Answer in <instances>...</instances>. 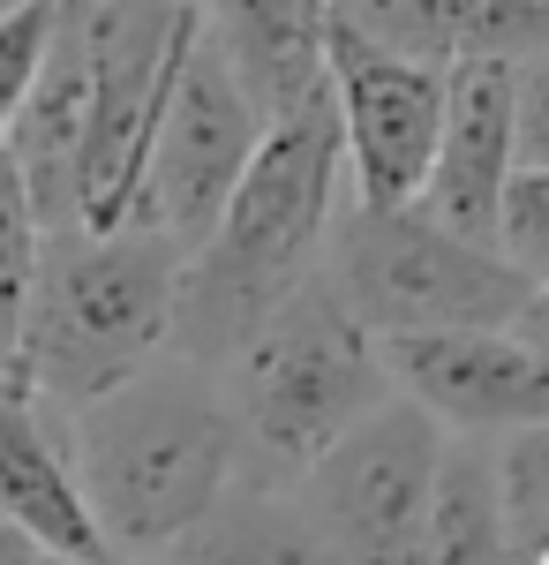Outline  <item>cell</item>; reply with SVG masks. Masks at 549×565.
Returning <instances> with one entry per match:
<instances>
[{
  "label": "cell",
  "instance_id": "obj_1",
  "mask_svg": "<svg viewBox=\"0 0 549 565\" xmlns=\"http://www.w3.org/2000/svg\"><path fill=\"white\" fill-rule=\"evenodd\" d=\"M346 212V167H338V121L332 90L316 84L294 114L263 121L249 174L234 181L226 212L181 264L173 302V354L212 370L249 340L294 287L324 271L332 226Z\"/></svg>",
  "mask_w": 549,
  "mask_h": 565
},
{
  "label": "cell",
  "instance_id": "obj_2",
  "mask_svg": "<svg viewBox=\"0 0 549 565\" xmlns=\"http://www.w3.org/2000/svg\"><path fill=\"white\" fill-rule=\"evenodd\" d=\"M68 468L106 558H166L234 490V415L212 370L159 354L128 385L61 415Z\"/></svg>",
  "mask_w": 549,
  "mask_h": 565
},
{
  "label": "cell",
  "instance_id": "obj_3",
  "mask_svg": "<svg viewBox=\"0 0 549 565\" xmlns=\"http://www.w3.org/2000/svg\"><path fill=\"white\" fill-rule=\"evenodd\" d=\"M181 264L189 249H173L151 226L45 234L39 287L8 340V377L53 415L128 385L173 348Z\"/></svg>",
  "mask_w": 549,
  "mask_h": 565
},
{
  "label": "cell",
  "instance_id": "obj_4",
  "mask_svg": "<svg viewBox=\"0 0 549 565\" xmlns=\"http://www.w3.org/2000/svg\"><path fill=\"white\" fill-rule=\"evenodd\" d=\"M218 392L234 415V482L256 490H294L354 423L399 399L384 340L362 332V317L338 302L324 271L218 362Z\"/></svg>",
  "mask_w": 549,
  "mask_h": 565
},
{
  "label": "cell",
  "instance_id": "obj_5",
  "mask_svg": "<svg viewBox=\"0 0 549 565\" xmlns=\"http://www.w3.org/2000/svg\"><path fill=\"white\" fill-rule=\"evenodd\" d=\"M324 279L362 317L369 340H429V332H505L527 309V279L489 242H460L437 218L407 212H338Z\"/></svg>",
  "mask_w": 549,
  "mask_h": 565
},
{
  "label": "cell",
  "instance_id": "obj_6",
  "mask_svg": "<svg viewBox=\"0 0 549 565\" xmlns=\"http://www.w3.org/2000/svg\"><path fill=\"white\" fill-rule=\"evenodd\" d=\"M84 45V167H76V234L128 226L136 174L159 129L173 68L196 39V0H61Z\"/></svg>",
  "mask_w": 549,
  "mask_h": 565
},
{
  "label": "cell",
  "instance_id": "obj_7",
  "mask_svg": "<svg viewBox=\"0 0 549 565\" xmlns=\"http://www.w3.org/2000/svg\"><path fill=\"white\" fill-rule=\"evenodd\" d=\"M256 143H263V114L249 106V90L226 76V61L212 53L204 23H196V39L173 68L166 106H159L151 151H143L128 226H151L173 249H196L212 234V218L226 212L234 181L249 174Z\"/></svg>",
  "mask_w": 549,
  "mask_h": 565
},
{
  "label": "cell",
  "instance_id": "obj_8",
  "mask_svg": "<svg viewBox=\"0 0 549 565\" xmlns=\"http://www.w3.org/2000/svg\"><path fill=\"white\" fill-rule=\"evenodd\" d=\"M437 460H444V430L422 407L384 399L369 423H354L294 482V498L309 505V521L324 527L338 565H415Z\"/></svg>",
  "mask_w": 549,
  "mask_h": 565
},
{
  "label": "cell",
  "instance_id": "obj_9",
  "mask_svg": "<svg viewBox=\"0 0 549 565\" xmlns=\"http://www.w3.org/2000/svg\"><path fill=\"white\" fill-rule=\"evenodd\" d=\"M324 90L338 121V167L354 212H407L429 181V151L444 129V76L391 61L377 45L324 23Z\"/></svg>",
  "mask_w": 549,
  "mask_h": 565
},
{
  "label": "cell",
  "instance_id": "obj_10",
  "mask_svg": "<svg viewBox=\"0 0 549 565\" xmlns=\"http://www.w3.org/2000/svg\"><path fill=\"white\" fill-rule=\"evenodd\" d=\"M384 370L407 407H422L444 437L505 445L519 430H549V362L519 332H429L384 340Z\"/></svg>",
  "mask_w": 549,
  "mask_h": 565
},
{
  "label": "cell",
  "instance_id": "obj_11",
  "mask_svg": "<svg viewBox=\"0 0 549 565\" xmlns=\"http://www.w3.org/2000/svg\"><path fill=\"white\" fill-rule=\"evenodd\" d=\"M512 61H466L444 76V129L429 151V181L415 196V212L437 218L460 242H489L497 226V196H505L519 143H512Z\"/></svg>",
  "mask_w": 549,
  "mask_h": 565
},
{
  "label": "cell",
  "instance_id": "obj_12",
  "mask_svg": "<svg viewBox=\"0 0 549 565\" xmlns=\"http://www.w3.org/2000/svg\"><path fill=\"white\" fill-rule=\"evenodd\" d=\"M332 23L346 39L437 68V76H452L466 61L519 68L549 53V0H332Z\"/></svg>",
  "mask_w": 549,
  "mask_h": 565
},
{
  "label": "cell",
  "instance_id": "obj_13",
  "mask_svg": "<svg viewBox=\"0 0 549 565\" xmlns=\"http://www.w3.org/2000/svg\"><path fill=\"white\" fill-rule=\"evenodd\" d=\"M0 527L53 565H114L84 513L61 415L39 407L8 370H0Z\"/></svg>",
  "mask_w": 549,
  "mask_h": 565
},
{
  "label": "cell",
  "instance_id": "obj_14",
  "mask_svg": "<svg viewBox=\"0 0 549 565\" xmlns=\"http://www.w3.org/2000/svg\"><path fill=\"white\" fill-rule=\"evenodd\" d=\"M196 23L226 76L249 90L263 121L294 114L309 90L324 84V23L332 0H196Z\"/></svg>",
  "mask_w": 549,
  "mask_h": 565
},
{
  "label": "cell",
  "instance_id": "obj_15",
  "mask_svg": "<svg viewBox=\"0 0 549 565\" xmlns=\"http://www.w3.org/2000/svg\"><path fill=\"white\" fill-rule=\"evenodd\" d=\"M159 565H338V551L324 543V527L309 521L294 490L234 482Z\"/></svg>",
  "mask_w": 549,
  "mask_h": 565
},
{
  "label": "cell",
  "instance_id": "obj_16",
  "mask_svg": "<svg viewBox=\"0 0 549 565\" xmlns=\"http://www.w3.org/2000/svg\"><path fill=\"white\" fill-rule=\"evenodd\" d=\"M415 565H519L505 535V498H497V445L444 437Z\"/></svg>",
  "mask_w": 549,
  "mask_h": 565
},
{
  "label": "cell",
  "instance_id": "obj_17",
  "mask_svg": "<svg viewBox=\"0 0 549 565\" xmlns=\"http://www.w3.org/2000/svg\"><path fill=\"white\" fill-rule=\"evenodd\" d=\"M39 257H45V218L31 204L23 174L8 167V151H0V362H8V340H15L23 302L39 287Z\"/></svg>",
  "mask_w": 549,
  "mask_h": 565
},
{
  "label": "cell",
  "instance_id": "obj_18",
  "mask_svg": "<svg viewBox=\"0 0 549 565\" xmlns=\"http://www.w3.org/2000/svg\"><path fill=\"white\" fill-rule=\"evenodd\" d=\"M497 498H505V535L519 565L549 543V430H519L497 445Z\"/></svg>",
  "mask_w": 549,
  "mask_h": 565
},
{
  "label": "cell",
  "instance_id": "obj_19",
  "mask_svg": "<svg viewBox=\"0 0 549 565\" xmlns=\"http://www.w3.org/2000/svg\"><path fill=\"white\" fill-rule=\"evenodd\" d=\"M489 249H497L527 287H549V167H512L505 196H497Z\"/></svg>",
  "mask_w": 549,
  "mask_h": 565
},
{
  "label": "cell",
  "instance_id": "obj_20",
  "mask_svg": "<svg viewBox=\"0 0 549 565\" xmlns=\"http://www.w3.org/2000/svg\"><path fill=\"white\" fill-rule=\"evenodd\" d=\"M45 39H53V0H15V8L0 15V143H8L15 106H23V90L39 76Z\"/></svg>",
  "mask_w": 549,
  "mask_h": 565
},
{
  "label": "cell",
  "instance_id": "obj_21",
  "mask_svg": "<svg viewBox=\"0 0 549 565\" xmlns=\"http://www.w3.org/2000/svg\"><path fill=\"white\" fill-rule=\"evenodd\" d=\"M512 143H519V167H549V53L519 61V84H512Z\"/></svg>",
  "mask_w": 549,
  "mask_h": 565
},
{
  "label": "cell",
  "instance_id": "obj_22",
  "mask_svg": "<svg viewBox=\"0 0 549 565\" xmlns=\"http://www.w3.org/2000/svg\"><path fill=\"white\" fill-rule=\"evenodd\" d=\"M512 332H519V340L549 362V287H535V295H527V309H519V324H512Z\"/></svg>",
  "mask_w": 549,
  "mask_h": 565
},
{
  "label": "cell",
  "instance_id": "obj_23",
  "mask_svg": "<svg viewBox=\"0 0 549 565\" xmlns=\"http://www.w3.org/2000/svg\"><path fill=\"white\" fill-rule=\"evenodd\" d=\"M0 565H39V551H31L23 535H8V527H0Z\"/></svg>",
  "mask_w": 549,
  "mask_h": 565
},
{
  "label": "cell",
  "instance_id": "obj_24",
  "mask_svg": "<svg viewBox=\"0 0 549 565\" xmlns=\"http://www.w3.org/2000/svg\"><path fill=\"white\" fill-rule=\"evenodd\" d=\"M527 565H549V543H542V551H535V558H527Z\"/></svg>",
  "mask_w": 549,
  "mask_h": 565
},
{
  "label": "cell",
  "instance_id": "obj_25",
  "mask_svg": "<svg viewBox=\"0 0 549 565\" xmlns=\"http://www.w3.org/2000/svg\"><path fill=\"white\" fill-rule=\"evenodd\" d=\"M8 8H15V0H0V15H8Z\"/></svg>",
  "mask_w": 549,
  "mask_h": 565
},
{
  "label": "cell",
  "instance_id": "obj_26",
  "mask_svg": "<svg viewBox=\"0 0 549 565\" xmlns=\"http://www.w3.org/2000/svg\"><path fill=\"white\" fill-rule=\"evenodd\" d=\"M39 565H53V558H39Z\"/></svg>",
  "mask_w": 549,
  "mask_h": 565
}]
</instances>
